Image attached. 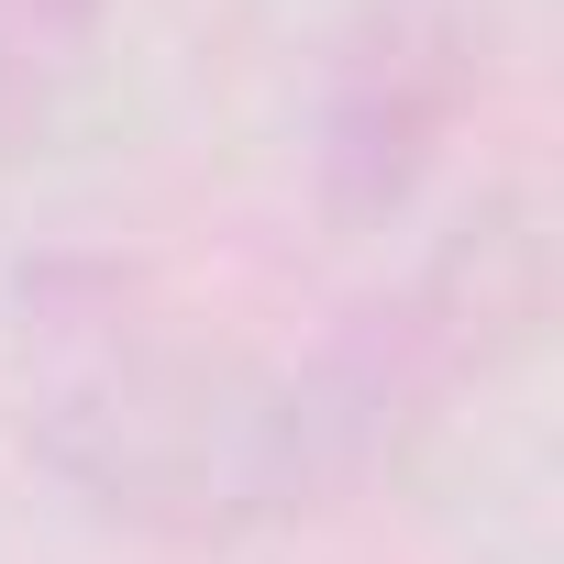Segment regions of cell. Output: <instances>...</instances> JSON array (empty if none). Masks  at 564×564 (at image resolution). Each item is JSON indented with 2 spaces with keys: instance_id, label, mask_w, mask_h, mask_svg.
Wrapping results in <instances>:
<instances>
[{
  "instance_id": "cell-1",
  "label": "cell",
  "mask_w": 564,
  "mask_h": 564,
  "mask_svg": "<svg viewBox=\"0 0 564 564\" xmlns=\"http://www.w3.org/2000/svg\"><path fill=\"white\" fill-rule=\"evenodd\" d=\"M78 23H89V0H0V78L45 67V56H56Z\"/></svg>"
}]
</instances>
